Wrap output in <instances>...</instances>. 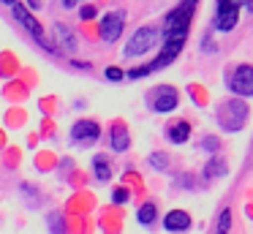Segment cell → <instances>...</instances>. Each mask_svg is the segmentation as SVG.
Here are the masks:
<instances>
[{
    "mask_svg": "<svg viewBox=\"0 0 253 234\" xmlns=\"http://www.w3.org/2000/svg\"><path fill=\"white\" fill-rule=\"evenodd\" d=\"M11 8H14V16H17V22H19V25H22L25 30H28L30 36H33L36 41H39L41 47L46 49V52H52V54H55V52H57V44L52 41V38L46 36V33H44V25H41V22L36 19L33 14H30V8H25V5H19V3H14Z\"/></svg>",
    "mask_w": 253,
    "mask_h": 234,
    "instance_id": "1",
    "label": "cell"
},
{
    "mask_svg": "<svg viewBox=\"0 0 253 234\" xmlns=\"http://www.w3.org/2000/svg\"><path fill=\"white\" fill-rule=\"evenodd\" d=\"M193 11H196V0H182L169 16H166V30L164 36H188V22H191Z\"/></svg>",
    "mask_w": 253,
    "mask_h": 234,
    "instance_id": "2",
    "label": "cell"
},
{
    "mask_svg": "<svg viewBox=\"0 0 253 234\" xmlns=\"http://www.w3.org/2000/svg\"><path fill=\"white\" fill-rule=\"evenodd\" d=\"M158 38H161V30L158 27H139L136 33H133L131 38H128V44H126V57H139V54H144V52H150V49L158 44Z\"/></svg>",
    "mask_w": 253,
    "mask_h": 234,
    "instance_id": "3",
    "label": "cell"
},
{
    "mask_svg": "<svg viewBox=\"0 0 253 234\" xmlns=\"http://www.w3.org/2000/svg\"><path fill=\"white\" fill-rule=\"evenodd\" d=\"M218 117H220V125H223L226 131H240L242 125H245L248 106L242 101H237V98H231V101H226L223 106L218 109Z\"/></svg>",
    "mask_w": 253,
    "mask_h": 234,
    "instance_id": "4",
    "label": "cell"
},
{
    "mask_svg": "<svg viewBox=\"0 0 253 234\" xmlns=\"http://www.w3.org/2000/svg\"><path fill=\"white\" fill-rule=\"evenodd\" d=\"M229 90L240 98H251L253 95V65L242 63L229 74Z\"/></svg>",
    "mask_w": 253,
    "mask_h": 234,
    "instance_id": "5",
    "label": "cell"
},
{
    "mask_svg": "<svg viewBox=\"0 0 253 234\" xmlns=\"http://www.w3.org/2000/svg\"><path fill=\"white\" fill-rule=\"evenodd\" d=\"M240 5L242 0H218V11H215V27L220 33H229L240 19Z\"/></svg>",
    "mask_w": 253,
    "mask_h": 234,
    "instance_id": "6",
    "label": "cell"
},
{
    "mask_svg": "<svg viewBox=\"0 0 253 234\" xmlns=\"http://www.w3.org/2000/svg\"><path fill=\"white\" fill-rule=\"evenodd\" d=\"M177 90L174 87H169V85H161V87H155L153 93H150V103H153V109L155 112H161V114H166V112H171V109L177 106Z\"/></svg>",
    "mask_w": 253,
    "mask_h": 234,
    "instance_id": "7",
    "label": "cell"
},
{
    "mask_svg": "<svg viewBox=\"0 0 253 234\" xmlns=\"http://www.w3.org/2000/svg\"><path fill=\"white\" fill-rule=\"evenodd\" d=\"M123 27H126V11H112V14H106L104 19H101V38H104L106 44L117 41Z\"/></svg>",
    "mask_w": 253,
    "mask_h": 234,
    "instance_id": "8",
    "label": "cell"
},
{
    "mask_svg": "<svg viewBox=\"0 0 253 234\" xmlns=\"http://www.w3.org/2000/svg\"><path fill=\"white\" fill-rule=\"evenodd\" d=\"M98 136L101 125L95 120H79L71 128V141H79V144H93V141H98Z\"/></svg>",
    "mask_w": 253,
    "mask_h": 234,
    "instance_id": "9",
    "label": "cell"
},
{
    "mask_svg": "<svg viewBox=\"0 0 253 234\" xmlns=\"http://www.w3.org/2000/svg\"><path fill=\"white\" fill-rule=\"evenodd\" d=\"M164 226L166 232H188V226H191V215L182 210H171L169 215L164 218Z\"/></svg>",
    "mask_w": 253,
    "mask_h": 234,
    "instance_id": "10",
    "label": "cell"
},
{
    "mask_svg": "<svg viewBox=\"0 0 253 234\" xmlns=\"http://www.w3.org/2000/svg\"><path fill=\"white\" fill-rule=\"evenodd\" d=\"M112 150H117V152H126L128 150V144H131V139H128V128L123 123H115L112 125Z\"/></svg>",
    "mask_w": 253,
    "mask_h": 234,
    "instance_id": "11",
    "label": "cell"
},
{
    "mask_svg": "<svg viewBox=\"0 0 253 234\" xmlns=\"http://www.w3.org/2000/svg\"><path fill=\"white\" fill-rule=\"evenodd\" d=\"M166 136H169V141H174V144H185L188 136H191V125H188L185 120H177V123L169 125Z\"/></svg>",
    "mask_w": 253,
    "mask_h": 234,
    "instance_id": "12",
    "label": "cell"
},
{
    "mask_svg": "<svg viewBox=\"0 0 253 234\" xmlns=\"http://www.w3.org/2000/svg\"><path fill=\"white\" fill-rule=\"evenodd\" d=\"M93 174H95V180H101V183H109V177H112L109 158H106V155H95L93 158Z\"/></svg>",
    "mask_w": 253,
    "mask_h": 234,
    "instance_id": "13",
    "label": "cell"
},
{
    "mask_svg": "<svg viewBox=\"0 0 253 234\" xmlns=\"http://www.w3.org/2000/svg\"><path fill=\"white\" fill-rule=\"evenodd\" d=\"M55 33H57V38L63 41V49H66V52H77V38H74V33L68 30L63 22H57V25H55Z\"/></svg>",
    "mask_w": 253,
    "mask_h": 234,
    "instance_id": "14",
    "label": "cell"
},
{
    "mask_svg": "<svg viewBox=\"0 0 253 234\" xmlns=\"http://www.w3.org/2000/svg\"><path fill=\"white\" fill-rule=\"evenodd\" d=\"M223 174H226V161H223V158H212V161L204 166V177H207V180L223 177Z\"/></svg>",
    "mask_w": 253,
    "mask_h": 234,
    "instance_id": "15",
    "label": "cell"
},
{
    "mask_svg": "<svg viewBox=\"0 0 253 234\" xmlns=\"http://www.w3.org/2000/svg\"><path fill=\"white\" fill-rule=\"evenodd\" d=\"M155 215H158V210H155V204H153V201L142 204V207H139V212H136L139 223H144V226H150V223L155 221Z\"/></svg>",
    "mask_w": 253,
    "mask_h": 234,
    "instance_id": "16",
    "label": "cell"
},
{
    "mask_svg": "<svg viewBox=\"0 0 253 234\" xmlns=\"http://www.w3.org/2000/svg\"><path fill=\"white\" fill-rule=\"evenodd\" d=\"M229 223H231V212L223 210V212H220V221H218V234H226V232H229Z\"/></svg>",
    "mask_w": 253,
    "mask_h": 234,
    "instance_id": "17",
    "label": "cell"
},
{
    "mask_svg": "<svg viewBox=\"0 0 253 234\" xmlns=\"http://www.w3.org/2000/svg\"><path fill=\"white\" fill-rule=\"evenodd\" d=\"M150 163H153L155 169H166V166H169V163H166V155H164V152H153V155H150Z\"/></svg>",
    "mask_w": 253,
    "mask_h": 234,
    "instance_id": "18",
    "label": "cell"
},
{
    "mask_svg": "<svg viewBox=\"0 0 253 234\" xmlns=\"http://www.w3.org/2000/svg\"><path fill=\"white\" fill-rule=\"evenodd\" d=\"M112 201H115V204L128 201V190H126V188H115V190H112Z\"/></svg>",
    "mask_w": 253,
    "mask_h": 234,
    "instance_id": "19",
    "label": "cell"
},
{
    "mask_svg": "<svg viewBox=\"0 0 253 234\" xmlns=\"http://www.w3.org/2000/svg\"><path fill=\"white\" fill-rule=\"evenodd\" d=\"M106 79H109V82H120L123 79V71L112 65V68H106Z\"/></svg>",
    "mask_w": 253,
    "mask_h": 234,
    "instance_id": "20",
    "label": "cell"
},
{
    "mask_svg": "<svg viewBox=\"0 0 253 234\" xmlns=\"http://www.w3.org/2000/svg\"><path fill=\"white\" fill-rule=\"evenodd\" d=\"M79 16H82L84 22H87V19H93V16H95V8H93V5H82V11H79Z\"/></svg>",
    "mask_w": 253,
    "mask_h": 234,
    "instance_id": "21",
    "label": "cell"
},
{
    "mask_svg": "<svg viewBox=\"0 0 253 234\" xmlns=\"http://www.w3.org/2000/svg\"><path fill=\"white\" fill-rule=\"evenodd\" d=\"M204 147H207V150H212V147H218V141H212V136H207V141H204Z\"/></svg>",
    "mask_w": 253,
    "mask_h": 234,
    "instance_id": "22",
    "label": "cell"
},
{
    "mask_svg": "<svg viewBox=\"0 0 253 234\" xmlns=\"http://www.w3.org/2000/svg\"><path fill=\"white\" fill-rule=\"evenodd\" d=\"M74 3H77V0H63V5H66V8H74Z\"/></svg>",
    "mask_w": 253,
    "mask_h": 234,
    "instance_id": "23",
    "label": "cell"
},
{
    "mask_svg": "<svg viewBox=\"0 0 253 234\" xmlns=\"http://www.w3.org/2000/svg\"><path fill=\"white\" fill-rule=\"evenodd\" d=\"M30 8H41V0H30Z\"/></svg>",
    "mask_w": 253,
    "mask_h": 234,
    "instance_id": "24",
    "label": "cell"
},
{
    "mask_svg": "<svg viewBox=\"0 0 253 234\" xmlns=\"http://www.w3.org/2000/svg\"><path fill=\"white\" fill-rule=\"evenodd\" d=\"M245 8H248V11H251V14H253V0H245Z\"/></svg>",
    "mask_w": 253,
    "mask_h": 234,
    "instance_id": "25",
    "label": "cell"
},
{
    "mask_svg": "<svg viewBox=\"0 0 253 234\" xmlns=\"http://www.w3.org/2000/svg\"><path fill=\"white\" fill-rule=\"evenodd\" d=\"M3 3H6V5H14V3H17V0H3Z\"/></svg>",
    "mask_w": 253,
    "mask_h": 234,
    "instance_id": "26",
    "label": "cell"
}]
</instances>
